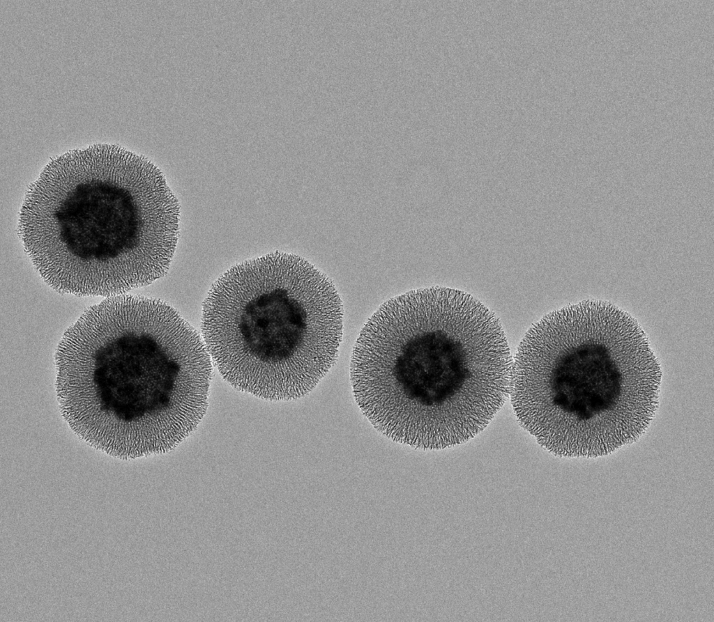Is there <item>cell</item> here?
<instances>
[{
    "label": "cell",
    "mask_w": 714,
    "mask_h": 622,
    "mask_svg": "<svg viewBox=\"0 0 714 622\" xmlns=\"http://www.w3.org/2000/svg\"><path fill=\"white\" fill-rule=\"evenodd\" d=\"M512 359L497 316L464 291L434 286L383 304L354 345L350 380L383 436L423 450L465 443L509 396Z\"/></svg>",
    "instance_id": "cell-1"
},
{
    "label": "cell",
    "mask_w": 714,
    "mask_h": 622,
    "mask_svg": "<svg viewBox=\"0 0 714 622\" xmlns=\"http://www.w3.org/2000/svg\"><path fill=\"white\" fill-rule=\"evenodd\" d=\"M59 411L89 446L121 460L167 453L206 412L211 357L167 302L108 297L63 332L54 355Z\"/></svg>",
    "instance_id": "cell-2"
},
{
    "label": "cell",
    "mask_w": 714,
    "mask_h": 622,
    "mask_svg": "<svg viewBox=\"0 0 714 622\" xmlns=\"http://www.w3.org/2000/svg\"><path fill=\"white\" fill-rule=\"evenodd\" d=\"M180 205L149 159L106 143L52 158L27 187L17 235L60 294L111 297L168 272Z\"/></svg>",
    "instance_id": "cell-3"
},
{
    "label": "cell",
    "mask_w": 714,
    "mask_h": 622,
    "mask_svg": "<svg viewBox=\"0 0 714 622\" xmlns=\"http://www.w3.org/2000/svg\"><path fill=\"white\" fill-rule=\"evenodd\" d=\"M662 371L637 321L588 300L554 311L524 334L510 398L521 427L564 458H598L637 441L659 405Z\"/></svg>",
    "instance_id": "cell-4"
},
{
    "label": "cell",
    "mask_w": 714,
    "mask_h": 622,
    "mask_svg": "<svg viewBox=\"0 0 714 622\" xmlns=\"http://www.w3.org/2000/svg\"><path fill=\"white\" fill-rule=\"evenodd\" d=\"M343 304L303 258L275 251L231 267L211 285L201 332L222 378L268 401L308 394L335 364Z\"/></svg>",
    "instance_id": "cell-5"
}]
</instances>
